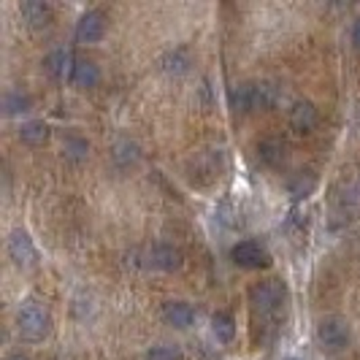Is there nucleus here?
Listing matches in <instances>:
<instances>
[{
  "label": "nucleus",
  "instance_id": "1",
  "mask_svg": "<svg viewBox=\"0 0 360 360\" xmlns=\"http://www.w3.org/2000/svg\"><path fill=\"white\" fill-rule=\"evenodd\" d=\"M17 330L25 342L30 344L44 342L49 336V330H52V314H49V309L41 307L38 301L22 304V309H19L17 314Z\"/></svg>",
  "mask_w": 360,
  "mask_h": 360
},
{
  "label": "nucleus",
  "instance_id": "2",
  "mask_svg": "<svg viewBox=\"0 0 360 360\" xmlns=\"http://www.w3.org/2000/svg\"><path fill=\"white\" fill-rule=\"evenodd\" d=\"M288 298V288L282 279H263L250 288V304L260 314H274L276 309H282Z\"/></svg>",
  "mask_w": 360,
  "mask_h": 360
},
{
  "label": "nucleus",
  "instance_id": "3",
  "mask_svg": "<svg viewBox=\"0 0 360 360\" xmlns=\"http://www.w3.org/2000/svg\"><path fill=\"white\" fill-rule=\"evenodd\" d=\"M349 339H352V330L342 317H325L323 323L317 325V342L328 352H342L349 344Z\"/></svg>",
  "mask_w": 360,
  "mask_h": 360
},
{
  "label": "nucleus",
  "instance_id": "4",
  "mask_svg": "<svg viewBox=\"0 0 360 360\" xmlns=\"http://www.w3.org/2000/svg\"><path fill=\"white\" fill-rule=\"evenodd\" d=\"M231 260H233L238 269L257 271V269H269L271 266V255L263 244L257 241H238L233 250H231Z\"/></svg>",
  "mask_w": 360,
  "mask_h": 360
},
{
  "label": "nucleus",
  "instance_id": "5",
  "mask_svg": "<svg viewBox=\"0 0 360 360\" xmlns=\"http://www.w3.org/2000/svg\"><path fill=\"white\" fill-rule=\"evenodd\" d=\"M8 257H11L17 266H22V269L33 266L38 260L36 244H33V238L25 233V231H14V233L8 236Z\"/></svg>",
  "mask_w": 360,
  "mask_h": 360
},
{
  "label": "nucleus",
  "instance_id": "6",
  "mask_svg": "<svg viewBox=\"0 0 360 360\" xmlns=\"http://www.w3.org/2000/svg\"><path fill=\"white\" fill-rule=\"evenodd\" d=\"M106 33V17H103V11H84L79 22H76V38L82 41V44H95V41H101Z\"/></svg>",
  "mask_w": 360,
  "mask_h": 360
},
{
  "label": "nucleus",
  "instance_id": "7",
  "mask_svg": "<svg viewBox=\"0 0 360 360\" xmlns=\"http://www.w3.org/2000/svg\"><path fill=\"white\" fill-rule=\"evenodd\" d=\"M317 120H320V114H317L314 103H309V101H298L290 108V127L301 136H309L317 127Z\"/></svg>",
  "mask_w": 360,
  "mask_h": 360
},
{
  "label": "nucleus",
  "instance_id": "8",
  "mask_svg": "<svg viewBox=\"0 0 360 360\" xmlns=\"http://www.w3.org/2000/svg\"><path fill=\"white\" fill-rule=\"evenodd\" d=\"M71 84L79 87V90H87V87H95L101 82V71L92 60H84V57H76L71 65Z\"/></svg>",
  "mask_w": 360,
  "mask_h": 360
},
{
  "label": "nucleus",
  "instance_id": "9",
  "mask_svg": "<svg viewBox=\"0 0 360 360\" xmlns=\"http://www.w3.org/2000/svg\"><path fill=\"white\" fill-rule=\"evenodd\" d=\"M162 320L174 328H190L195 323V309L187 301H165L162 304Z\"/></svg>",
  "mask_w": 360,
  "mask_h": 360
},
{
  "label": "nucleus",
  "instance_id": "10",
  "mask_svg": "<svg viewBox=\"0 0 360 360\" xmlns=\"http://www.w3.org/2000/svg\"><path fill=\"white\" fill-rule=\"evenodd\" d=\"M19 14H22V19L30 27H46L52 22V6L49 3H41V0H25L19 6Z\"/></svg>",
  "mask_w": 360,
  "mask_h": 360
},
{
  "label": "nucleus",
  "instance_id": "11",
  "mask_svg": "<svg viewBox=\"0 0 360 360\" xmlns=\"http://www.w3.org/2000/svg\"><path fill=\"white\" fill-rule=\"evenodd\" d=\"M149 263L160 271H176L181 269V252L174 244H158L149 252Z\"/></svg>",
  "mask_w": 360,
  "mask_h": 360
},
{
  "label": "nucleus",
  "instance_id": "12",
  "mask_svg": "<svg viewBox=\"0 0 360 360\" xmlns=\"http://www.w3.org/2000/svg\"><path fill=\"white\" fill-rule=\"evenodd\" d=\"M257 155H260V160L266 162V165L276 168V165H282V162L288 160V144L282 139L271 136V139H263L257 144Z\"/></svg>",
  "mask_w": 360,
  "mask_h": 360
},
{
  "label": "nucleus",
  "instance_id": "13",
  "mask_svg": "<svg viewBox=\"0 0 360 360\" xmlns=\"http://www.w3.org/2000/svg\"><path fill=\"white\" fill-rule=\"evenodd\" d=\"M231 106L236 108V111H255L257 108V84H252V82H247V84H238V87H233L231 90Z\"/></svg>",
  "mask_w": 360,
  "mask_h": 360
},
{
  "label": "nucleus",
  "instance_id": "14",
  "mask_svg": "<svg viewBox=\"0 0 360 360\" xmlns=\"http://www.w3.org/2000/svg\"><path fill=\"white\" fill-rule=\"evenodd\" d=\"M73 57L71 52H63V49H57V52L46 54V60H44V71L49 73L52 79H63L65 73L71 76V65H73Z\"/></svg>",
  "mask_w": 360,
  "mask_h": 360
},
{
  "label": "nucleus",
  "instance_id": "15",
  "mask_svg": "<svg viewBox=\"0 0 360 360\" xmlns=\"http://www.w3.org/2000/svg\"><path fill=\"white\" fill-rule=\"evenodd\" d=\"M19 139H22V144H27V146L46 144V139H49V125L41 122V120H30V122H25V125L19 127Z\"/></svg>",
  "mask_w": 360,
  "mask_h": 360
},
{
  "label": "nucleus",
  "instance_id": "16",
  "mask_svg": "<svg viewBox=\"0 0 360 360\" xmlns=\"http://www.w3.org/2000/svg\"><path fill=\"white\" fill-rule=\"evenodd\" d=\"M33 106V101H30V95L22 90H8L3 95V111L8 114V117H14V114H25V111H30Z\"/></svg>",
  "mask_w": 360,
  "mask_h": 360
},
{
  "label": "nucleus",
  "instance_id": "17",
  "mask_svg": "<svg viewBox=\"0 0 360 360\" xmlns=\"http://www.w3.org/2000/svg\"><path fill=\"white\" fill-rule=\"evenodd\" d=\"M212 333L217 336V342L228 344L236 336V320L228 311H217L212 317Z\"/></svg>",
  "mask_w": 360,
  "mask_h": 360
},
{
  "label": "nucleus",
  "instance_id": "18",
  "mask_svg": "<svg viewBox=\"0 0 360 360\" xmlns=\"http://www.w3.org/2000/svg\"><path fill=\"white\" fill-rule=\"evenodd\" d=\"M146 360H184V355L174 344H158V347H152L146 352Z\"/></svg>",
  "mask_w": 360,
  "mask_h": 360
},
{
  "label": "nucleus",
  "instance_id": "19",
  "mask_svg": "<svg viewBox=\"0 0 360 360\" xmlns=\"http://www.w3.org/2000/svg\"><path fill=\"white\" fill-rule=\"evenodd\" d=\"M187 65H190V60H187V54L181 52V49H174V52H168L162 57V68L171 73L187 71Z\"/></svg>",
  "mask_w": 360,
  "mask_h": 360
},
{
  "label": "nucleus",
  "instance_id": "20",
  "mask_svg": "<svg viewBox=\"0 0 360 360\" xmlns=\"http://www.w3.org/2000/svg\"><path fill=\"white\" fill-rule=\"evenodd\" d=\"M65 152H68L71 160H82V158L87 155V141H82V139L71 136V139L65 141Z\"/></svg>",
  "mask_w": 360,
  "mask_h": 360
},
{
  "label": "nucleus",
  "instance_id": "21",
  "mask_svg": "<svg viewBox=\"0 0 360 360\" xmlns=\"http://www.w3.org/2000/svg\"><path fill=\"white\" fill-rule=\"evenodd\" d=\"M352 44H355V49L360 52V17L355 19V25H352Z\"/></svg>",
  "mask_w": 360,
  "mask_h": 360
},
{
  "label": "nucleus",
  "instance_id": "22",
  "mask_svg": "<svg viewBox=\"0 0 360 360\" xmlns=\"http://www.w3.org/2000/svg\"><path fill=\"white\" fill-rule=\"evenodd\" d=\"M6 360H27V358H25L22 352H14V355H8V358H6Z\"/></svg>",
  "mask_w": 360,
  "mask_h": 360
}]
</instances>
